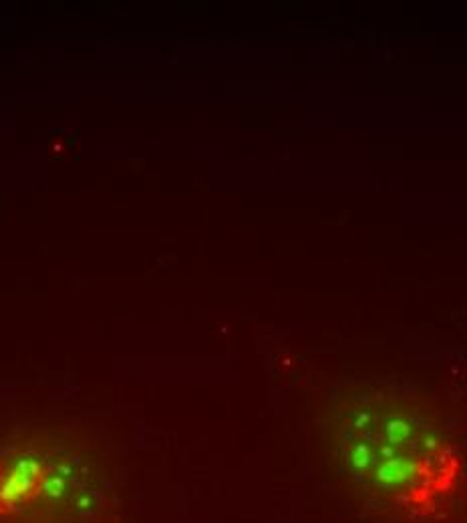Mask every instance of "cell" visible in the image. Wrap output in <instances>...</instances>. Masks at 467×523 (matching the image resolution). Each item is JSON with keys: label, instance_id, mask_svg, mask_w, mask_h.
<instances>
[{"label": "cell", "instance_id": "obj_1", "mask_svg": "<svg viewBox=\"0 0 467 523\" xmlns=\"http://www.w3.org/2000/svg\"><path fill=\"white\" fill-rule=\"evenodd\" d=\"M333 463L355 497L393 523H451L465 501V461L439 417L389 387L343 391Z\"/></svg>", "mask_w": 467, "mask_h": 523}, {"label": "cell", "instance_id": "obj_2", "mask_svg": "<svg viewBox=\"0 0 467 523\" xmlns=\"http://www.w3.org/2000/svg\"><path fill=\"white\" fill-rule=\"evenodd\" d=\"M119 491L77 439L25 431L0 447V523H117Z\"/></svg>", "mask_w": 467, "mask_h": 523}]
</instances>
